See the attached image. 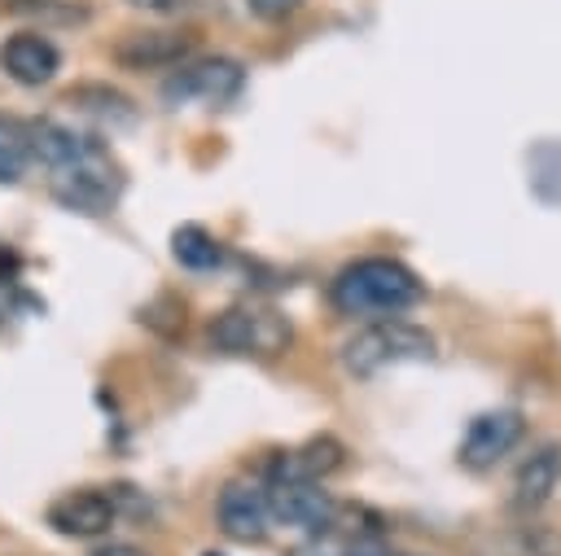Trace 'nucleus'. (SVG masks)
<instances>
[{
	"instance_id": "f257e3e1",
	"label": "nucleus",
	"mask_w": 561,
	"mask_h": 556,
	"mask_svg": "<svg viewBox=\"0 0 561 556\" xmlns=\"http://www.w3.org/2000/svg\"><path fill=\"white\" fill-rule=\"evenodd\" d=\"M26 149L31 162H39L53 179L57 201H66L70 210L83 215H101L118 193H123V171L110 158V149L92 136H79L53 118L26 123Z\"/></svg>"
},
{
	"instance_id": "f03ea898",
	"label": "nucleus",
	"mask_w": 561,
	"mask_h": 556,
	"mask_svg": "<svg viewBox=\"0 0 561 556\" xmlns=\"http://www.w3.org/2000/svg\"><path fill=\"white\" fill-rule=\"evenodd\" d=\"M421 280L412 267H403L399 258H355L346 263L333 285H329V302L342 315H359V320H390L403 315L408 306L421 302Z\"/></svg>"
},
{
	"instance_id": "7ed1b4c3",
	"label": "nucleus",
	"mask_w": 561,
	"mask_h": 556,
	"mask_svg": "<svg viewBox=\"0 0 561 556\" xmlns=\"http://www.w3.org/2000/svg\"><path fill=\"white\" fill-rule=\"evenodd\" d=\"M434 355V337L421 324H408L399 315L390 320H373L368 328H359L346 346H342V368L351 377H377L386 368L399 363H416Z\"/></svg>"
},
{
	"instance_id": "20e7f679",
	"label": "nucleus",
	"mask_w": 561,
	"mask_h": 556,
	"mask_svg": "<svg viewBox=\"0 0 561 556\" xmlns=\"http://www.w3.org/2000/svg\"><path fill=\"white\" fill-rule=\"evenodd\" d=\"M289 341H294L289 315H280L276 306H263V302H237V306H228L210 320V346L224 350V355L272 359Z\"/></svg>"
},
{
	"instance_id": "39448f33",
	"label": "nucleus",
	"mask_w": 561,
	"mask_h": 556,
	"mask_svg": "<svg viewBox=\"0 0 561 556\" xmlns=\"http://www.w3.org/2000/svg\"><path fill=\"white\" fill-rule=\"evenodd\" d=\"M245 88V66L237 57H197V61H180V70L162 83V96L171 105H228L237 101Z\"/></svg>"
},
{
	"instance_id": "423d86ee",
	"label": "nucleus",
	"mask_w": 561,
	"mask_h": 556,
	"mask_svg": "<svg viewBox=\"0 0 561 556\" xmlns=\"http://www.w3.org/2000/svg\"><path fill=\"white\" fill-rule=\"evenodd\" d=\"M263 499H267L272 521L307 530V534H329L342 517L337 499L329 490H320V482H267Z\"/></svg>"
},
{
	"instance_id": "0eeeda50",
	"label": "nucleus",
	"mask_w": 561,
	"mask_h": 556,
	"mask_svg": "<svg viewBox=\"0 0 561 556\" xmlns=\"http://www.w3.org/2000/svg\"><path fill=\"white\" fill-rule=\"evenodd\" d=\"M522 429H526V420L513 407H495V412L473 416L469 429H465V438H460V464L473 468V473L491 468L495 460H504L522 442Z\"/></svg>"
},
{
	"instance_id": "6e6552de",
	"label": "nucleus",
	"mask_w": 561,
	"mask_h": 556,
	"mask_svg": "<svg viewBox=\"0 0 561 556\" xmlns=\"http://www.w3.org/2000/svg\"><path fill=\"white\" fill-rule=\"evenodd\" d=\"M193 31L175 26H153V31H131L114 44V61L123 70H171L193 57Z\"/></svg>"
},
{
	"instance_id": "1a4fd4ad",
	"label": "nucleus",
	"mask_w": 561,
	"mask_h": 556,
	"mask_svg": "<svg viewBox=\"0 0 561 556\" xmlns=\"http://www.w3.org/2000/svg\"><path fill=\"white\" fill-rule=\"evenodd\" d=\"M0 70H4L18 88H44V83H53V74L61 70V53H57V44H53L44 31L26 26V31H13V35L0 44Z\"/></svg>"
},
{
	"instance_id": "9d476101",
	"label": "nucleus",
	"mask_w": 561,
	"mask_h": 556,
	"mask_svg": "<svg viewBox=\"0 0 561 556\" xmlns=\"http://www.w3.org/2000/svg\"><path fill=\"white\" fill-rule=\"evenodd\" d=\"M215 521H219V530H224L232 543H263V538H267V525H272L263 486L228 482V486L219 490V499H215Z\"/></svg>"
},
{
	"instance_id": "9b49d317",
	"label": "nucleus",
	"mask_w": 561,
	"mask_h": 556,
	"mask_svg": "<svg viewBox=\"0 0 561 556\" xmlns=\"http://www.w3.org/2000/svg\"><path fill=\"white\" fill-rule=\"evenodd\" d=\"M118 521L114 503L105 490H66L61 499L48 503V525L61 538H101Z\"/></svg>"
},
{
	"instance_id": "f8f14e48",
	"label": "nucleus",
	"mask_w": 561,
	"mask_h": 556,
	"mask_svg": "<svg viewBox=\"0 0 561 556\" xmlns=\"http://www.w3.org/2000/svg\"><path fill=\"white\" fill-rule=\"evenodd\" d=\"M342 464H346V447L333 433H320L294 451H276L267 460V482H324Z\"/></svg>"
},
{
	"instance_id": "ddd939ff",
	"label": "nucleus",
	"mask_w": 561,
	"mask_h": 556,
	"mask_svg": "<svg viewBox=\"0 0 561 556\" xmlns=\"http://www.w3.org/2000/svg\"><path fill=\"white\" fill-rule=\"evenodd\" d=\"M557 482H561V447H557V442H543V447H535V451L517 464L513 503H517L522 512H535V508H543V503L552 499Z\"/></svg>"
},
{
	"instance_id": "4468645a",
	"label": "nucleus",
	"mask_w": 561,
	"mask_h": 556,
	"mask_svg": "<svg viewBox=\"0 0 561 556\" xmlns=\"http://www.w3.org/2000/svg\"><path fill=\"white\" fill-rule=\"evenodd\" d=\"M66 101L79 105V109H88V114H96V118H110V123H131L136 118L131 96H123L110 83H79V88H70Z\"/></svg>"
},
{
	"instance_id": "2eb2a0df",
	"label": "nucleus",
	"mask_w": 561,
	"mask_h": 556,
	"mask_svg": "<svg viewBox=\"0 0 561 556\" xmlns=\"http://www.w3.org/2000/svg\"><path fill=\"white\" fill-rule=\"evenodd\" d=\"M171 254H175V263L188 267V271H210V267H219V258H224L219 241H215L206 228H197V223L175 228V236H171Z\"/></svg>"
},
{
	"instance_id": "dca6fc26",
	"label": "nucleus",
	"mask_w": 561,
	"mask_h": 556,
	"mask_svg": "<svg viewBox=\"0 0 561 556\" xmlns=\"http://www.w3.org/2000/svg\"><path fill=\"white\" fill-rule=\"evenodd\" d=\"M31 149H26V131L9 118H0V184H18L26 175Z\"/></svg>"
},
{
	"instance_id": "f3484780",
	"label": "nucleus",
	"mask_w": 561,
	"mask_h": 556,
	"mask_svg": "<svg viewBox=\"0 0 561 556\" xmlns=\"http://www.w3.org/2000/svg\"><path fill=\"white\" fill-rule=\"evenodd\" d=\"M9 13L31 18V22H61V26L83 22V9L70 0H9Z\"/></svg>"
},
{
	"instance_id": "a211bd4d",
	"label": "nucleus",
	"mask_w": 561,
	"mask_h": 556,
	"mask_svg": "<svg viewBox=\"0 0 561 556\" xmlns=\"http://www.w3.org/2000/svg\"><path fill=\"white\" fill-rule=\"evenodd\" d=\"M298 4L302 0H245V9L254 18H263V22H285L289 13H298Z\"/></svg>"
},
{
	"instance_id": "6ab92c4d",
	"label": "nucleus",
	"mask_w": 561,
	"mask_h": 556,
	"mask_svg": "<svg viewBox=\"0 0 561 556\" xmlns=\"http://www.w3.org/2000/svg\"><path fill=\"white\" fill-rule=\"evenodd\" d=\"M342 556H399V552H390L377 538H351V543H342Z\"/></svg>"
},
{
	"instance_id": "aec40b11",
	"label": "nucleus",
	"mask_w": 561,
	"mask_h": 556,
	"mask_svg": "<svg viewBox=\"0 0 561 556\" xmlns=\"http://www.w3.org/2000/svg\"><path fill=\"white\" fill-rule=\"evenodd\" d=\"M127 4H131V9H145V13H162V18L188 9V0H127Z\"/></svg>"
},
{
	"instance_id": "412c9836",
	"label": "nucleus",
	"mask_w": 561,
	"mask_h": 556,
	"mask_svg": "<svg viewBox=\"0 0 561 556\" xmlns=\"http://www.w3.org/2000/svg\"><path fill=\"white\" fill-rule=\"evenodd\" d=\"M92 556H149V552L136 547V543H101Z\"/></svg>"
},
{
	"instance_id": "4be33fe9",
	"label": "nucleus",
	"mask_w": 561,
	"mask_h": 556,
	"mask_svg": "<svg viewBox=\"0 0 561 556\" xmlns=\"http://www.w3.org/2000/svg\"><path fill=\"white\" fill-rule=\"evenodd\" d=\"M206 556H219V552H206Z\"/></svg>"
}]
</instances>
